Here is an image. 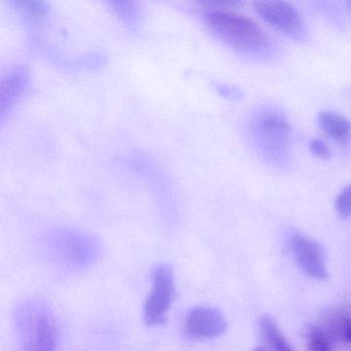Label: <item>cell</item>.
<instances>
[{"instance_id":"cell-1","label":"cell","mask_w":351,"mask_h":351,"mask_svg":"<svg viewBox=\"0 0 351 351\" xmlns=\"http://www.w3.org/2000/svg\"><path fill=\"white\" fill-rule=\"evenodd\" d=\"M202 19L217 40L243 56L268 60L276 54L277 47L273 38L245 16L234 11L209 10Z\"/></svg>"},{"instance_id":"cell-2","label":"cell","mask_w":351,"mask_h":351,"mask_svg":"<svg viewBox=\"0 0 351 351\" xmlns=\"http://www.w3.org/2000/svg\"><path fill=\"white\" fill-rule=\"evenodd\" d=\"M250 141L258 155L275 167H285L291 156V127L287 117L265 108L252 114L248 125Z\"/></svg>"},{"instance_id":"cell-3","label":"cell","mask_w":351,"mask_h":351,"mask_svg":"<svg viewBox=\"0 0 351 351\" xmlns=\"http://www.w3.org/2000/svg\"><path fill=\"white\" fill-rule=\"evenodd\" d=\"M16 351H57L58 328L51 308L40 300H28L15 312Z\"/></svg>"},{"instance_id":"cell-4","label":"cell","mask_w":351,"mask_h":351,"mask_svg":"<svg viewBox=\"0 0 351 351\" xmlns=\"http://www.w3.org/2000/svg\"><path fill=\"white\" fill-rule=\"evenodd\" d=\"M256 13L270 27L293 42L303 44L309 38V29L299 10L282 0H260L254 3Z\"/></svg>"},{"instance_id":"cell-5","label":"cell","mask_w":351,"mask_h":351,"mask_svg":"<svg viewBox=\"0 0 351 351\" xmlns=\"http://www.w3.org/2000/svg\"><path fill=\"white\" fill-rule=\"evenodd\" d=\"M54 252L59 258L77 268H87L100 258L99 241L94 236L75 230H59L52 237Z\"/></svg>"},{"instance_id":"cell-6","label":"cell","mask_w":351,"mask_h":351,"mask_svg":"<svg viewBox=\"0 0 351 351\" xmlns=\"http://www.w3.org/2000/svg\"><path fill=\"white\" fill-rule=\"evenodd\" d=\"M176 293L173 269L167 264L158 265L152 274V289L143 307L147 326H163Z\"/></svg>"},{"instance_id":"cell-7","label":"cell","mask_w":351,"mask_h":351,"mask_svg":"<svg viewBox=\"0 0 351 351\" xmlns=\"http://www.w3.org/2000/svg\"><path fill=\"white\" fill-rule=\"evenodd\" d=\"M289 246L302 270L316 280L328 278L326 254L324 246L301 232L289 235Z\"/></svg>"},{"instance_id":"cell-8","label":"cell","mask_w":351,"mask_h":351,"mask_svg":"<svg viewBox=\"0 0 351 351\" xmlns=\"http://www.w3.org/2000/svg\"><path fill=\"white\" fill-rule=\"evenodd\" d=\"M228 322L221 310L215 307L199 306L186 313L184 332L193 340L215 339L225 334Z\"/></svg>"},{"instance_id":"cell-9","label":"cell","mask_w":351,"mask_h":351,"mask_svg":"<svg viewBox=\"0 0 351 351\" xmlns=\"http://www.w3.org/2000/svg\"><path fill=\"white\" fill-rule=\"evenodd\" d=\"M30 85V73L27 67H14L0 83V120H5L27 92Z\"/></svg>"},{"instance_id":"cell-10","label":"cell","mask_w":351,"mask_h":351,"mask_svg":"<svg viewBox=\"0 0 351 351\" xmlns=\"http://www.w3.org/2000/svg\"><path fill=\"white\" fill-rule=\"evenodd\" d=\"M318 126L328 137L337 143L348 141L351 135V122L342 114L332 110H324L317 116Z\"/></svg>"},{"instance_id":"cell-11","label":"cell","mask_w":351,"mask_h":351,"mask_svg":"<svg viewBox=\"0 0 351 351\" xmlns=\"http://www.w3.org/2000/svg\"><path fill=\"white\" fill-rule=\"evenodd\" d=\"M12 5L24 23L30 27L43 23L49 14L48 3L43 0H14Z\"/></svg>"},{"instance_id":"cell-12","label":"cell","mask_w":351,"mask_h":351,"mask_svg":"<svg viewBox=\"0 0 351 351\" xmlns=\"http://www.w3.org/2000/svg\"><path fill=\"white\" fill-rule=\"evenodd\" d=\"M258 324L265 339L268 341L273 350L293 351L272 317L269 315L262 316Z\"/></svg>"},{"instance_id":"cell-13","label":"cell","mask_w":351,"mask_h":351,"mask_svg":"<svg viewBox=\"0 0 351 351\" xmlns=\"http://www.w3.org/2000/svg\"><path fill=\"white\" fill-rule=\"evenodd\" d=\"M112 12L122 20L128 27L136 28L141 22V10L137 3L133 1H112L108 3Z\"/></svg>"},{"instance_id":"cell-14","label":"cell","mask_w":351,"mask_h":351,"mask_svg":"<svg viewBox=\"0 0 351 351\" xmlns=\"http://www.w3.org/2000/svg\"><path fill=\"white\" fill-rule=\"evenodd\" d=\"M306 337H307L308 350L332 351L330 338L322 328L312 326L308 328Z\"/></svg>"},{"instance_id":"cell-15","label":"cell","mask_w":351,"mask_h":351,"mask_svg":"<svg viewBox=\"0 0 351 351\" xmlns=\"http://www.w3.org/2000/svg\"><path fill=\"white\" fill-rule=\"evenodd\" d=\"M335 208L341 219L351 217V184H347L337 195Z\"/></svg>"},{"instance_id":"cell-16","label":"cell","mask_w":351,"mask_h":351,"mask_svg":"<svg viewBox=\"0 0 351 351\" xmlns=\"http://www.w3.org/2000/svg\"><path fill=\"white\" fill-rule=\"evenodd\" d=\"M215 88L219 95L229 100H241L244 96L241 89L229 84L215 83Z\"/></svg>"},{"instance_id":"cell-17","label":"cell","mask_w":351,"mask_h":351,"mask_svg":"<svg viewBox=\"0 0 351 351\" xmlns=\"http://www.w3.org/2000/svg\"><path fill=\"white\" fill-rule=\"evenodd\" d=\"M309 149L312 155L319 158V159L328 160L332 156V151H330V147L322 139H312L309 143Z\"/></svg>"},{"instance_id":"cell-18","label":"cell","mask_w":351,"mask_h":351,"mask_svg":"<svg viewBox=\"0 0 351 351\" xmlns=\"http://www.w3.org/2000/svg\"><path fill=\"white\" fill-rule=\"evenodd\" d=\"M340 340L351 343V315H348V314H345L344 319H343Z\"/></svg>"},{"instance_id":"cell-19","label":"cell","mask_w":351,"mask_h":351,"mask_svg":"<svg viewBox=\"0 0 351 351\" xmlns=\"http://www.w3.org/2000/svg\"><path fill=\"white\" fill-rule=\"evenodd\" d=\"M252 351H268L266 348H264V347H256V348L254 349Z\"/></svg>"},{"instance_id":"cell-20","label":"cell","mask_w":351,"mask_h":351,"mask_svg":"<svg viewBox=\"0 0 351 351\" xmlns=\"http://www.w3.org/2000/svg\"><path fill=\"white\" fill-rule=\"evenodd\" d=\"M347 8H348L349 11L351 12V0L347 1Z\"/></svg>"}]
</instances>
